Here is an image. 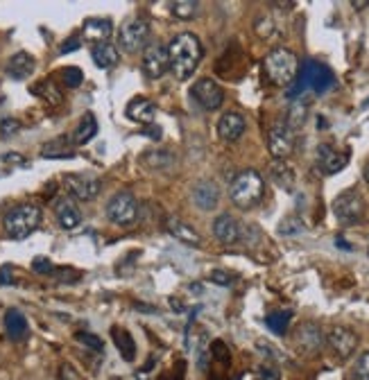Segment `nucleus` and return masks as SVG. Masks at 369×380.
Here are the masks:
<instances>
[{"label": "nucleus", "mask_w": 369, "mask_h": 380, "mask_svg": "<svg viewBox=\"0 0 369 380\" xmlns=\"http://www.w3.org/2000/svg\"><path fill=\"white\" fill-rule=\"evenodd\" d=\"M245 116L238 111H226L222 114V118L217 120V136L226 143H236L242 134H245Z\"/></svg>", "instance_id": "nucleus-16"}, {"label": "nucleus", "mask_w": 369, "mask_h": 380, "mask_svg": "<svg viewBox=\"0 0 369 380\" xmlns=\"http://www.w3.org/2000/svg\"><path fill=\"white\" fill-rule=\"evenodd\" d=\"M91 57H93V62H96L98 69L111 71L114 66L120 62V50L107 41V44H96V48L91 50Z\"/></svg>", "instance_id": "nucleus-25"}, {"label": "nucleus", "mask_w": 369, "mask_h": 380, "mask_svg": "<svg viewBox=\"0 0 369 380\" xmlns=\"http://www.w3.org/2000/svg\"><path fill=\"white\" fill-rule=\"evenodd\" d=\"M55 274L60 276L62 281H66V283H69V281H78V278H80V274H78V272H73V269H60V272L55 269Z\"/></svg>", "instance_id": "nucleus-48"}, {"label": "nucleus", "mask_w": 369, "mask_h": 380, "mask_svg": "<svg viewBox=\"0 0 369 380\" xmlns=\"http://www.w3.org/2000/svg\"><path fill=\"white\" fill-rule=\"evenodd\" d=\"M21 129V123L16 120V118H5V120H0V136H14L16 132Z\"/></svg>", "instance_id": "nucleus-41"}, {"label": "nucleus", "mask_w": 369, "mask_h": 380, "mask_svg": "<svg viewBox=\"0 0 369 380\" xmlns=\"http://www.w3.org/2000/svg\"><path fill=\"white\" fill-rule=\"evenodd\" d=\"M165 71H170L168 66V48L161 44H150L143 50V73L150 80L163 78Z\"/></svg>", "instance_id": "nucleus-13"}, {"label": "nucleus", "mask_w": 369, "mask_h": 380, "mask_svg": "<svg viewBox=\"0 0 369 380\" xmlns=\"http://www.w3.org/2000/svg\"><path fill=\"white\" fill-rule=\"evenodd\" d=\"M165 231L172 235L174 240H179L183 244H190V247H199L202 244V235H199L190 224H186L183 219L177 215H168L165 217Z\"/></svg>", "instance_id": "nucleus-18"}, {"label": "nucleus", "mask_w": 369, "mask_h": 380, "mask_svg": "<svg viewBox=\"0 0 369 380\" xmlns=\"http://www.w3.org/2000/svg\"><path fill=\"white\" fill-rule=\"evenodd\" d=\"M295 340H297V346L304 353H315V351H320L322 349V344H324V333H322V328L313 324V322H306V324H301L297 328V333H295Z\"/></svg>", "instance_id": "nucleus-19"}, {"label": "nucleus", "mask_w": 369, "mask_h": 380, "mask_svg": "<svg viewBox=\"0 0 369 380\" xmlns=\"http://www.w3.org/2000/svg\"><path fill=\"white\" fill-rule=\"evenodd\" d=\"M290 319H292L290 310H274V312H270V315L265 317V324H267V328H270L272 333L286 335L288 326H290Z\"/></svg>", "instance_id": "nucleus-31"}, {"label": "nucleus", "mask_w": 369, "mask_h": 380, "mask_svg": "<svg viewBox=\"0 0 369 380\" xmlns=\"http://www.w3.org/2000/svg\"><path fill=\"white\" fill-rule=\"evenodd\" d=\"M60 378L62 380H84L80 376V371L75 369L73 365H69V362H62V365H60Z\"/></svg>", "instance_id": "nucleus-43"}, {"label": "nucleus", "mask_w": 369, "mask_h": 380, "mask_svg": "<svg viewBox=\"0 0 369 380\" xmlns=\"http://www.w3.org/2000/svg\"><path fill=\"white\" fill-rule=\"evenodd\" d=\"M39 224H41V208L35 204L14 206L7 210L3 217V229L7 233V238H12V240L28 238L30 233L37 231Z\"/></svg>", "instance_id": "nucleus-5"}, {"label": "nucleus", "mask_w": 369, "mask_h": 380, "mask_svg": "<svg viewBox=\"0 0 369 380\" xmlns=\"http://www.w3.org/2000/svg\"><path fill=\"white\" fill-rule=\"evenodd\" d=\"M274 23H272V19H261L256 23V35L258 37H263V39H270L272 35H274Z\"/></svg>", "instance_id": "nucleus-44"}, {"label": "nucleus", "mask_w": 369, "mask_h": 380, "mask_svg": "<svg viewBox=\"0 0 369 380\" xmlns=\"http://www.w3.org/2000/svg\"><path fill=\"white\" fill-rule=\"evenodd\" d=\"M62 80L69 89H78L80 84L84 82V73L78 69V66H69V69H64L62 73Z\"/></svg>", "instance_id": "nucleus-35"}, {"label": "nucleus", "mask_w": 369, "mask_h": 380, "mask_svg": "<svg viewBox=\"0 0 369 380\" xmlns=\"http://www.w3.org/2000/svg\"><path fill=\"white\" fill-rule=\"evenodd\" d=\"M211 356L215 360H220L222 365H229V362H231V353H229V349H226V344L222 340H215L211 344Z\"/></svg>", "instance_id": "nucleus-39"}, {"label": "nucleus", "mask_w": 369, "mask_h": 380, "mask_svg": "<svg viewBox=\"0 0 369 380\" xmlns=\"http://www.w3.org/2000/svg\"><path fill=\"white\" fill-rule=\"evenodd\" d=\"M96 134H98V120H96V116L93 114H84L80 118V123L78 127H75V132H73V145H87V143H91L96 138Z\"/></svg>", "instance_id": "nucleus-27"}, {"label": "nucleus", "mask_w": 369, "mask_h": 380, "mask_svg": "<svg viewBox=\"0 0 369 380\" xmlns=\"http://www.w3.org/2000/svg\"><path fill=\"white\" fill-rule=\"evenodd\" d=\"M333 87H335V75L329 66H324L320 62H308L304 69H301V73L297 75L295 87L288 91V98L295 100L306 89H313L317 96H322V93L331 91Z\"/></svg>", "instance_id": "nucleus-4"}, {"label": "nucleus", "mask_w": 369, "mask_h": 380, "mask_svg": "<svg viewBox=\"0 0 369 380\" xmlns=\"http://www.w3.org/2000/svg\"><path fill=\"white\" fill-rule=\"evenodd\" d=\"M64 186H66V192L71 195V199H80V201H93L100 195V183L98 177L93 174H66L64 177Z\"/></svg>", "instance_id": "nucleus-11"}, {"label": "nucleus", "mask_w": 369, "mask_h": 380, "mask_svg": "<svg viewBox=\"0 0 369 380\" xmlns=\"http://www.w3.org/2000/svg\"><path fill=\"white\" fill-rule=\"evenodd\" d=\"M351 7H354V10H367L369 3H367V0H354V3H351Z\"/></svg>", "instance_id": "nucleus-49"}, {"label": "nucleus", "mask_w": 369, "mask_h": 380, "mask_svg": "<svg viewBox=\"0 0 369 380\" xmlns=\"http://www.w3.org/2000/svg\"><path fill=\"white\" fill-rule=\"evenodd\" d=\"M55 215H57V222H60V226L66 231L78 229V226L82 224V213H80L78 204H75L71 197H62V199L55 201Z\"/></svg>", "instance_id": "nucleus-20"}, {"label": "nucleus", "mask_w": 369, "mask_h": 380, "mask_svg": "<svg viewBox=\"0 0 369 380\" xmlns=\"http://www.w3.org/2000/svg\"><path fill=\"white\" fill-rule=\"evenodd\" d=\"M190 98L195 100V105L204 111H217L224 102V91L217 82L211 78H202L192 84L190 89Z\"/></svg>", "instance_id": "nucleus-9"}, {"label": "nucleus", "mask_w": 369, "mask_h": 380, "mask_svg": "<svg viewBox=\"0 0 369 380\" xmlns=\"http://www.w3.org/2000/svg\"><path fill=\"white\" fill-rule=\"evenodd\" d=\"M35 93L37 96H44L50 105H60L62 102V93L53 87V82H41V87L35 89Z\"/></svg>", "instance_id": "nucleus-34"}, {"label": "nucleus", "mask_w": 369, "mask_h": 380, "mask_svg": "<svg viewBox=\"0 0 369 380\" xmlns=\"http://www.w3.org/2000/svg\"><path fill=\"white\" fill-rule=\"evenodd\" d=\"M304 118H306V105L295 102V105H292V109H290V120H288L286 125L292 129V127L304 125Z\"/></svg>", "instance_id": "nucleus-40"}, {"label": "nucleus", "mask_w": 369, "mask_h": 380, "mask_svg": "<svg viewBox=\"0 0 369 380\" xmlns=\"http://www.w3.org/2000/svg\"><path fill=\"white\" fill-rule=\"evenodd\" d=\"M12 274H14L12 265L0 267V285H12Z\"/></svg>", "instance_id": "nucleus-47"}, {"label": "nucleus", "mask_w": 369, "mask_h": 380, "mask_svg": "<svg viewBox=\"0 0 369 380\" xmlns=\"http://www.w3.org/2000/svg\"><path fill=\"white\" fill-rule=\"evenodd\" d=\"M267 150L276 161H288L295 152V132L286 123H274L267 132Z\"/></svg>", "instance_id": "nucleus-10"}, {"label": "nucleus", "mask_w": 369, "mask_h": 380, "mask_svg": "<svg viewBox=\"0 0 369 380\" xmlns=\"http://www.w3.org/2000/svg\"><path fill=\"white\" fill-rule=\"evenodd\" d=\"M5 331L14 342H21L28 337V319H25L21 310L10 308L5 312Z\"/></svg>", "instance_id": "nucleus-28"}, {"label": "nucleus", "mask_w": 369, "mask_h": 380, "mask_svg": "<svg viewBox=\"0 0 369 380\" xmlns=\"http://www.w3.org/2000/svg\"><path fill=\"white\" fill-rule=\"evenodd\" d=\"M202 57H204L202 41L195 35H190V32H181L168 46V66H170L174 80L179 82H186L192 78V73L202 64Z\"/></svg>", "instance_id": "nucleus-1"}, {"label": "nucleus", "mask_w": 369, "mask_h": 380, "mask_svg": "<svg viewBox=\"0 0 369 380\" xmlns=\"http://www.w3.org/2000/svg\"><path fill=\"white\" fill-rule=\"evenodd\" d=\"M213 235L222 244H236L242 238V226L233 215L222 213L213 219Z\"/></svg>", "instance_id": "nucleus-15"}, {"label": "nucleus", "mask_w": 369, "mask_h": 380, "mask_svg": "<svg viewBox=\"0 0 369 380\" xmlns=\"http://www.w3.org/2000/svg\"><path fill=\"white\" fill-rule=\"evenodd\" d=\"M365 181H367V183H369V165H367V168H365Z\"/></svg>", "instance_id": "nucleus-51"}, {"label": "nucleus", "mask_w": 369, "mask_h": 380, "mask_svg": "<svg viewBox=\"0 0 369 380\" xmlns=\"http://www.w3.org/2000/svg\"><path fill=\"white\" fill-rule=\"evenodd\" d=\"M105 213H107L109 222H114L118 226H129L136 222V217H138V201L127 190L116 192V195L107 201Z\"/></svg>", "instance_id": "nucleus-7"}, {"label": "nucleus", "mask_w": 369, "mask_h": 380, "mask_svg": "<svg viewBox=\"0 0 369 380\" xmlns=\"http://www.w3.org/2000/svg\"><path fill=\"white\" fill-rule=\"evenodd\" d=\"M35 57L30 53H16L10 62H7V75H10L12 80H28L32 73H35Z\"/></svg>", "instance_id": "nucleus-23"}, {"label": "nucleus", "mask_w": 369, "mask_h": 380, "mask_svg": "<svg viewBox=\"0 0 369 380\" xmlns=\"http://www.w3.org/2000/svg\"><path fill=\"white\" fill-rule=\"evenodd\" d=\"M208 281L215 283V285H222V288H231L233 281H236V276L224 272V269H213V272L208 274Z\"/></svg>", "instance_id": "nucleus-37"}, {"label": "nucleus", "mask_w": 369, "mask_h": 380, "mask_svg": "<svg viewBox=\"0 0 369 380\" xmlns=\"http://www.w3.org/2000/svg\"><path fill=\"white\" fill-rule=\"evenodd\" d=\"M335 242L340 244V249H347V251L351 249V247H349V242H345V240H342V238H338V240H335Z\"/></svg>", "instance_id": "nucleus-50"}, {"label": "nucleus", "mask_w": 369, "mask_h": 380, "mask_svg": "<svg viewBox=\"0 0 369 380\" xmlns=\"http://www.w3.org/2000/svg\"><path fill=\"white\" fill-rule=\"evenodd\" d=\"M82 46V39L78 37V35H73L71 39H66L64 44H62V48H60V53L62 55H69V53H75V50H78Z\"/></svg>", "instance_id": "nucleus-46"}, {"label": "nucleus", "mask_w": 369, "mask_h": 380, "mask_svg": "<svg viewBox=\"0 0 369 380\" xmlns=\"http://www.w3.org/2000/svg\"><path fill=\"white\" fill-rule=\"evenodd\" d=\"M127 118L138 125H154V118H156V107L150 102L147 98H134L132 102L127 105Z\"/></svg>", "instance_id": "nucleus-22"}, {"label": "nucleus", "mask_w": 369, "mask_h": 380, "mask_svg": "<svg viewBox=\"0 0 369 380\" xmlns=\"http://www.w3.org/2000/svg\"><path fill=\"white\" fill-rule=\"evenodd\" d=\"M263 195H265V181L256 170H242L229 186V199L242 210L258 206Z\"/></svg>", "instance_id": "nucleus-2"}, {"label": "nucleus", "mask_w": 369, "mask_h": 380, "mask_svg": "<svg viewBox=\"0 0 369 380\" xmlns=\"http://www.w3.org/2000/svg\"><path fill=\"white\" fill-rule=\"evenodd\" d=\"M263 69L274 87H292L299 75V59L288 48H274L265 57Z\"/></svg>", "instance_id": "nucleus-3"}, {"label": "nucleus", "mask_w": 369, "mask_h": 380, "mask_svg": "<svg viewBox=\"0 0 369 380\" xmlns=\"http://www.w3.org/2000/svg\"><path fill=\"white\" fill-rule=\"evenodd\" d=\"M114 344L116 349L120 351V356L125 362H134V358H136V342H134V337L125 331V328H114Z\"/></svg>", "instance_id": "nucleus-30"}, {"label": "nucleus", "mask_w": 369, "mask_h": 380, "mask_svg": "<svg viewBox=\"0 0 369 380\" xmlns=\"http://www.w3.org/2000/svg\"><path fill=\"white\" fill-rule=\"evenodd\" d=\"M141 163L147 170H168L174 163V154L170 150H145L141 154Z\"/></svg>", "instance_id": "nucleus-29"}, {"label": "nucleus", "mask_w": 369, "mask_h": 380, "mask_svg": "<svg viewBox=\"0 0 369 380\" xmlns=\"http://www.w3.org/2000/svg\"><path fill=\"white\" fill-rule=\"evenodd\" d=\"M32 269H35L37 274H55V265L44 256H37L32 260Z\"/></svg>", "instance_id": "nucleus-42"}, {"label": "nucleus", "mask_w": 369, "mask_h": 380, "mask_svg": "<svg viewBox=\"0 0 369 380\" xmlns=\"http://www.w3.org/2000/svg\"><path fill=\"white\" fill-rule=\"evenodd\" d=\"M267 174H270V179L274 186H279L281 190L286 192H292L295 190V183H297V172L295 168H292V163L288 161H274L270 163V168H267Z\"/></svg>", "instance_id": "nucleus-21"}, {"label": "nucleus", "mask_w": 369, "mask_h": 380, "mask_svg": "<svg viewBox=\"0 0 369 380\" xmlns=\"http://www.w3.org/2000/svg\"><path fill=\"white\" fill-rule=\"evenodd\" d=\"M190 197H192V204L199 210H215L217 204H220V188H217L215 181L202 179L192 186Z\"/></svg>", "instance_id": "nucleus-14"}, {"label": "nucleus", "mask_w": 369, "mask_h": 380, "mask_svg": "<svg viewBox=\"0 0 369 380\" xmlns=\"http://www.w3.org/2000/svg\"><path fill=\"white\" fill-rule=\"evenodd\" d=\"M84 37L91 41H98V44H107V39L111 37L114 32V23L109 19H87L82 25Z\"/></svg>", "instance_id": "nucleus-26"}, {"label": "nucleus", "mask_w": 369, "mask_h": 380, "mask_svg": "<svg viewBox=\"0 0 369 380\" xmlns=\"http://www.w3.org/2000/svg\"><path fill=\"white\" fill-rule=\"evenodd\" d=\"M317 163H320L322 172L335 174V172L345 170L347 163H349V156L345 154V152H338L333 145H326V143H322V145L317 147Z\"/></svg>", "instance_id": "nucleus-17"}, {"label": "nucleus", "mask_w": 369, "mask_h": 380, "mask_svg": "<svg viewBox=\"0 0 369 380\" xmlns=\"http://www.w3.org/2000/svg\"><path fill=\"white\" fill-rule=\"evenodd\" d=\"M150 39V23L145 19H132L118 32V46L125 53H138L147 48Z\"/></svg>", "instance_id": "nucleus-8"}, {"label": "nucleus", "mask_w": 369, "mask_h": 380, "mask_svg": "<svg viewBox=\"0 0 369 380\" xmlns=\"http://www.w3.org/2000/svg\"><path fill=\"white\" fill-rule=\"evenodd\" d=\"M41 156L44 159H73L75 156V145L71 136H57L48 141L46 145H41Z\"/></svg>", "instance_id": "nucleus-24"}, {"label": "nucleus", "mask_w": 369, "mask_h": 380, "mask_svg": "<svg viewBox=\"0 0 369 380\" xmlns=\"http://www.w3.org/2000/svg\"><path fill=\"white\" fill-rule=\"evenodd\" d=\"M365 213H367V204L356 190H347L333 199V215L340 224L345 226L360 224L365 219Z\"/></svg>", "instance_id": "nucleus-6"}, {"label": "nucleus", "mask_w": 369, "mask_h": 380, "mask_svg": "<svg viewBox=\"0 0 369 380\" xmlns=\"http://www.w3.org/2000/svg\"><path fill=\"white\" fill-rule=\"evenodd\" d=\"M326 342H329L335 356L342 360L354 356V351L358 349V335L347 326H333L331 331L326 333Z\"/></svg>", "instance_id": "nucleus-12"}, {"label": "nucleus", "mask_w": 369, "mask_h": 380, "mask_svg": "<svg viewBox=\"0 0 369 380\" xmlns=\"http://www.w3.org/2000/svg\"><path fill=\"white\" fill-rule=\"evenodd\" d=\"M75 340H78L80 344H84V346H89V349H93V351H102L105 349V344H102V340H100L98 335H93V333H78L75 335Z\"/></svg>", "instance_id": "nucleus-36"}, {"label": "nucleus", "mask_w": 369, "mask_h": 380, "mask_svg": "<svg viewBox=\"0 0 369 380\" xmlns=\"http://www.w3.org/2000/svg\"><path fill=\"white\" fill-rule=\"evenodd\" d=\"M170 10L179 21H192L199 14V3L197 0H177L170 5Z\"/></svg>", "instance_id": "nucleus-32"}, {"label": "nucleus", "mask_w": 369, "mask_h": 380, "mask_svg": "<svg viewBox=\"0 0 369 380\" xmlns=\"http://www.w3.org/2000/svg\"><path fill=\"white\" fill-rule=\"evenodd\" d=\"M258 376H261V380H281L279 367H274V365H261Z\"/></svg>", "instance_id": "nucleus-45"}, {"label": "nucleus", "mask_w": 369, "mask_h": 380, "mask_svg": "<svg viewBox=\"0 0 369 380\" xmlns=\"http://www.w3.org/2000/svg\"><path fill=\"white\" fill-rule=\"evenodd\" d=\"M304 231H306L304 219H299L297 215H290L286 219H281V224H279V233L281 235H299Z\"/></svg>", "instance_id": "nucleus-33"}, {"label": "nucleus", "mask_w": 369, "mask_h": 380, "mask_svg": "<svg viewBox=\"0 0 369 380\" xmlns=\"http://www.w3.org/2000/svg\"><path fill=\"white\" fill-rule=\"evenodd\" d=\"M354 380H369V351L363 353V356H360V358L356 360Z\"/></svg>", "instance_id": "nucleus-38"}]
</instances>
